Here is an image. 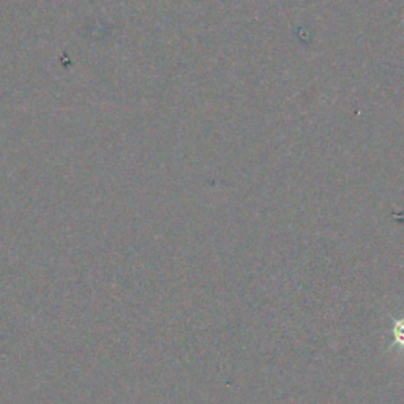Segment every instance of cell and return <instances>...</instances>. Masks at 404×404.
Returning a JSON list of instances; mask_svg holds the SVG:
<instances>
[{
	"mask_svg": "<svg viewBox=\"0 0 404 404\" xmlns=\"http://www.w3.org/2000/svg\"><path fill=\"white\" fill-rule=\"evenodd\" d=\"M393 337H395V344H400L404 348V319L395 321V327H393Z\"/></svg>",
	"mask_w": 404,
	"mask_h": 404,
	"instance_id": "1",
	"label": "cell"
}]
</instances>
